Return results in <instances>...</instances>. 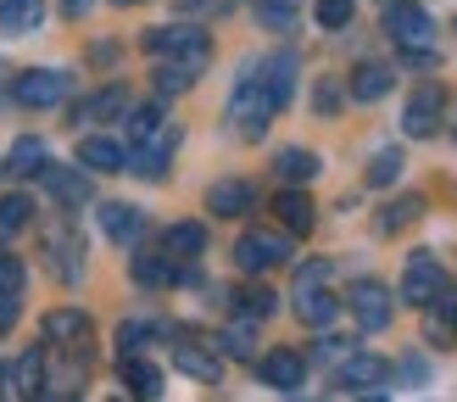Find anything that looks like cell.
Masks as SVG:
<instances>
[{
    "mask_svg": "<svg viewBox=\"0 0 457 402\" xmlns=\"http://www.w3.org/2000/svg\"><path fill=\"white\" fill-rule=\"evenodd\" d=\"M279 106H285V101L273 96V84H268V73H262V62H251L245 73H240V84H235V96H228V118H235V129L245 134V140H262Z\"/></svg>",
    "mask_w": 457,
    "mask_h": 402,
    "instance_id": "obj_1",
    "label": "cell"
},
{
    "mask_svg": "<svg viewBox=\"0 0 457 402\" xmlns=\"http://www.w3.org/2000/svg\"><path fill=\"white\" fill-rule=\"evenodd\" d=\"M385 29H391V39H396L402 56L436 62V22H429L424 6H413V0H391V12H385Z\"/></svg>",
    "mask_w": 457,
    "mask_h": 402,
    "instance_id": "obj_2",
    "label": "cell"
},
{
    "mask_svg": "<svg viewBox=\"0 0 457 402\" xmlns=\"http://www.w3.org/2000/svg\"><path fill=\"white\" fill-rule=\"evenodd\" d=\"M324 280H329V263H307L302 274H295V319L312 324V330H324L340 313V297L324 290Z\"/></svg>",
    "mask_w": 457,
    "mask_h": 402,
    "instance_id": "obj_3",
    "label": "cell"
},
{
    "mask_svg": "<svg viewBox=\"0 0 457 402\" xmlns=\"http://www.w3.org/2000/svg\"><path fill=\"white\" fill-rule=\"evenodd\" d=\"M145 51H151V56H173V62L207 67L212 39H207V29H195V22H168V29H151V34H145Z\"/></svg>",
    "mask_w": 457,
    "mask_h": 402,
    "instance_id": "obj_4",
    "label": "cell"
},
{
    "mask_svg": "<svg viewBox=\"0 0 457 402\" xmlns=\"http://www.w3.org/2000/svg\"><path fill=\"white\" fill-rule=\"evenodd\" d=\"M385 380H391V364L374 352H346L340 357V369H335V391H346V397H374L385 391Z\"/></svg>",
    "mask_w": 457,
    "mask_h": 402,
    "instance_id": "obj_5",
    "label": "cell"
},
{
    "mask_svg": "<svg viewBox=\"0 0 457 402\" xmlns=\"http://www.w3.org/2000/svg\"><path fill=\"white\" fill-rule=\"evenodd\" d=\"M235 263L245 274H268V268L290 263V235H273V230H245L235 240Z\"/></svg>",
    "mask_w": 457,
    "mask_h": 402,
    "instance_id": "obj_6",
    "label": "cell"
},
{
    "mask_svg": "<svg viewBox=\"0 0 457 402\" xmlns=\"http://www.w3.org/2000/svg\"><path fill=\"white\" fill-rule=\"evenodd\" d=\"M346 307H352V319H357V330H385L391 324V313H396V297L385 290L379 280H357L352 285V297H346Z\"/></svg>",
    "mask_w": 457,
    "mask_h": 402,
    "instance_id": "obj_7",
    "label": "cell"
},
{
    "mask_svg": "<svg viewBox=\"0 0 457 402\" xmlns=\"http://www.w3.org/2000/svg\"><path fill=\"white\" fill-rule=\"evenodd\" d=\"M441 112H446V89H441V84H419L413 96H407L402 129L413 134V140H429V134L441 129Z\"/></svg>",
    "mask_w": 457,
    "mask_h": 402,
    "instance_id": "obj_8",
    "label": "cell"
},
{
    "mask_svg": "<svg viewBox=\"0 0 457 402\" xmlns=\"http://www.w3.org/2000/svg\"><path fill=\"white\" fill-rule=\"evenodd\" d=\"M67 89H73V79L56 73V67H29V73H17V101L22 106H56V101H67Z\"/></svg>",
    "mask_w": 457,
    "mask_h": 402,
    "instance_id": "obj_9",
    "label": "cell"
},
{
    "mask_svg": "<svg viewBox=\"0 0 457 402\" xmlns=\"http://www.w3.org/2000/svg\"><path fill=\"white\" fill-rule=\"evenodd\" d=\"M446 285V268L429 257V252H413L407 257V274H402V302H413V307H424L436 290Z\"/></svg>",
    "mask_w": 457,
    "mask_h": 402,
    "instance_id": "obj_10",
    "label": "cell"
},
{
    "mask_svg": "<svg viewBox=\"0 0 457 402\" xmlns=\"http://www.w3.org/2000/svg\"><path fill=\"white\" fill-rule=\"evenodd\" d=\"M424 330H429V341H436V347H452L457 341V285L452 280L424 302Z\"/></svg>",
    "mask_w": 457,
    "mask_h": 402,
    "instance_id": "obj_11",
    "label": "cell"
},
{
    "mask_svg": "<svg viewBox=\"0 0 457 402\" xmlns=\"http://www.w3.org/2000/svg\"><path fill=\"white\" fill-rule=\"evenodd\" d=\"M45 391V357L22 352L17 364H0V397H34Z\"/></svg>",
    "mask_w": 457,
    "mask_h": 402,
    "instance_id": "obj_12",
    "label": "cell"
},
{
    "mask_svg": "<svg viewBox=\"0 0 457 402\" xmlns=\"http://www.w3.org/2000/svg\"><path fill=\"white\" fill-rule=\"evenodd\" d=\"M89 313H79V307H56V313H45V341H56V347H73V352H84L89 347Z\"/></svg>",
    "mask_w": 457,
    "mask_h": 402,
    "instance_id": "obj_13",
    "label": "cell"
},
{
    "mask_svg": "<svg viewBox=\"0 0 457 402\" xmlns=\"http://www.w3.org/2000/svg\"><path fill=\"white\" fill-rule=\"evenodd\" d=\"M257 374H262V386H273V391H285V397H295L307 386V364L295 352H268L262 364H257Z\"/></svg>",
    "mask_w": 457,
    "mask_h": 402,
    "instance_id": "obj_14",
    "label": "cell"
},
{
    "mask_svg": "<svg viewBox=\"0 0 457 402\" xmlns=\"http://www.w3.org/2000/svg\"><path fill=\"white\" fill-rule=\"evenodd\" d=\"M101 235L118 240V246H134L145 235V213L129 207V201H101Z\"/></svg>",
    "mask_w": 457,
    "mask_h": 402,
    "instance_id": "obj_15",
    "label": "cell"
},
{
    "mask_svg": "<svg viewBox=\"0 0 457 402\" xmlns=\"http://www.w3.org/2000/svg\"><path fill=\"white\" fill-rule=\"evenodd\" d=\"M173 364L185 369L190 380H201V386H218V380H223V357L207 352V347H195V341H173Z\"/></svg>",
    "mask_w": 457,
    "mask_h": 402,
    "instance_id": "obj_16",
    "label": "cell"
},
{
    "mask_svg": "<svg viewBox=\"0 0 457 402\" xmlns=\"http://www.w3.org/2000/svg\"><path fill=\"white\" fill-rule=\"evenodd\" d=\"M79 168H89V173H123L129 151L118 140H106V134H89V140L79 146Z\"/></svg>",
    "mask_w": 457,
    "mask_h": 402,
    "instance_id": "obj_17",
    "label": "cell"
},
{
    "mask_svg": "<svg viewBox=\"0 0 457 402\" xmlns=\"http://www.w3.org/2000/svg\"><path fill=\"white\" fill-rule=\"evenodd\" d=\"M168 151H173V134L162 129L156 140H145V146H129V168L140 173V179H162V173H168Z\"/></svg>",
    "mask_w": 457,
    "mask_h": 402,
    "instance_id": "obj_18",
    "label": "cell"
},
{
    "mask_svg": "<svg viewBox=\"0 0 457 402\" xmlns=\"http://www.w3.org/2000/svg\"><path fill=\"white\" fill-rule=\"evenodd\" d=\"M251 201H257V190H251L245 179H218L212 196H207V207L218 218H240V213H251Z\"/></svg>",
    "mask_w": 457,
    "mask_h": 402,
    "instance_id": "obj_19",
    "label": "cell"
},
{
    "mask_svg": "<svg viewBox=\"0 0 457 402\" xmlns=\"http://www.w3.org/2000/svg\"><path fill=\"white\" fill-rule=\"evenodd\" d=\"M45 185L67 207H89V168H45Z\"/></svg>",
    "mask_w": 457,
    "mask_h": 402,
    "instance_id": "obj_20",
    "label": "cell"
},
{
    "mask_svg": "<svg viewBox=\"0 0 457 402\" xmlns=\"http://www.w3.org/2000/svg\"><path fill=\"white\" fill-rule=\"evenodd\" d=\"M391 84H396V73L385 62H362L357 73H352V101H385V96H391Z\"/></svg>",
    "mask_w": 457,
    "mask_h": 402,
    "instance_id": "obj_21",
    "label": "cell"
},
{
    "mask_svg": "<svg viewBox=\"0 0 457 402\" xmlns=\"http://www.w3.org/2000/svg\"><path fill=\"white\" fill-rule=\"evenodd\" d=\"M273 213H279V223H285V230L290 235H312V201L302 196V190H279V196H273Z\"/></svg>",
    "mask_w": 457,
    "mask_h": 402,
    "instance_id": "obj_22",
    "label": "cell"
},
{
    "mask_svg": "<svg viewBox=\"0 0 457 402\" xmlns=\"http://www.w3.org/2000/svg\"><path fill=\"white\" fill-rule=\"evenodd\" d=\"M162 252L173 263H190V257L207 252V230H201V223H173V230L162 235Z\"/></svg>",
    "mask_w": 457,
    "mask_h": 402,
    "instance_id": "obj_23",
    "label": "cell"
},
{
    "mask_svg": "<svg viewBox=\"0 0 457 402\" xmlns=\"http://www.w3.org/2000/svg\"><path fill=\"white\" fill-rule=\"evenodd\" d=\"M17 179H39L45 168H51V151H45V140H34V134H22V140L12 146V163H6Z\"/></svg>",
    "mask_w": 457,
    "mask_h": 402,
    "instance_id": "obj_24",
    "label": "cell"
},
{
    "mask_svg": "<svg viewBox=\"0 0 457 402\" xmlns=\"http://www.w3.org/2000/svg\"><path fill=\"white\" fill-rule=\"evenodd\" d=\"M45 17V0H0V29L6 34H34Z\"/></svg>",
    "mask_w": 457,
    "mask_h": 402,
    "instance_id": "obj_25",
    "label": "cell"
},
{
    "mask_svg": "<svg viewBox=\"0 0 457 402\" xmlns=\"http://www.w3.org/2000/svg\"><path fill=\"white\" fill-rule=\"evenodd\" d=\"M123 386H129L134 397H162V369L129 352V357H123Z\"/></svg>",
    "mask_w": 457,
    "mask_h": 402,
    "instance_id": "obj_26",
    "label": "cell"
},
{
    "mask_svg": "<svg viewBox=\"0 0 457 402\" xmlns=\"http://www.w3.org/2000/svg\"><path fill=\"white\" fill-rule=\"evenodd\" d=\"M134 280L156 290V285H173V280H179V268H173L168 252H134Z\"/></svg>",
    "mask_w": 457,
    "mask_h": 402,
    "instance_id": "obj_27",
    "label": "cell"
},
{
    "mask_svg": "<svg viewBox=\"0 0 457 402\" xmlns=\"http://www.w3.org/2000/svg\"><path fill=\"white\" fill-rule=\"evenodd\" d=\"M195 73H201L195 62H173V56H156V89H162V96H185V89L195 84Z\"/></svg>",
    "mask_w": 457,
    "mask_h": 402,
    "instance_id": "obj_28",
    "label": "cell"
},
{
    "mask_svg": "<svg viewBox=\"0 0 457 402\" xmlns=\"http://www.w3.org/2000/svg\"><path fill=\"white\" fill-rule=\"evenodd\" d=\"M273 168H279L285 185H307V179L318 173V156H312V151H302V146H285L279 156H273Z\"/></svg>",
    "mask_w": 457,
    "mask_h": 402,
    "instance_id": "obj_29",
    "label": "cell"
},
{
    "mask_svg": "<svg viewBox=\"0 0 457 402\" xmlns=\"http://www.w3.org/2000/svg\"><path fill=\"white\" fill-rule=\"evenodd\" d=\"M129 118V146H145V140H156L168 123H162V106H129L123 112Z\"/></svg>",
    "mask_w": 457,
    "mask_h": 402,
    "instance_id": "obj_30",
    "label": "cell"
},
{
    "mask_svg": "<svg viewBox=\"0 0 457 402\" xmlns=\"http://www.w3.org/2000/svg\"><path fill=\"white\" fill-rule=\"evenodd\" d=\"M262 73H268V84H273V96H279V101L295 96V56H290V51L268 56V62H262Z\"/></svg>",
    "mask_w": 457,
    "mask_h": 402,
    "instance_id": "obj_31",
    "label": "cell"
},
{
    "mask_svg": "<svg viewBox=\"0 0 457 402\" xmlns=\"http://www.w3.org/2000/svg\"><path fill=\"white\" fill-rule=\"evenodd\" d=\"M424 213V196H402V201H391V207L379 213V235H396V230H407Z\"/></svg>",
    "mask_w": 457,
    "mask_h": 402,
    "instance_id": "obj_32",
    "label": "cell"
},
{
    "mask_svg": "<svg viewBox=\"0 0 457 402\" xmlns=\"http://www.w3.org/2000/svg\"><path fill=\"white\" fill-rule=\"evenodd\" d=\"M34 223V201L29 196H0V235H17Z\"/></svg>",
    "mask_w": 457,
    "mask_h": 402,
    "instance_id": "obj_33",
    "label": "cell"
},
{
    "mask_svg": "<svg viewBox=\"0 0 457 402\" xmlns=\"http://www.w3.org/2000/svg\"><path fill=\"white\" fill-rule=\"evenodd\" d=\"M51 268L62 280H79L84 274V263H79V240L73 235H51Z\"/></svg>",
    "mask_w": 457,
    "mask_h": 402,
    "instance_id": "obj_34",
    "label": "cell"
},
{
    "mask_svg": "<svg viewBox=\"0 0 457 402\" xmlns=\"http://www.w3.org/2000/svg\"><path fill=\"white\" fill-rule=\"evenodd\" d=\"M118 112H129V89H123V84H112V89H101L96 101H84V106H79V118H118Z\"/></svg>",
    "mask_w": 457,
    "mask_h": 402,
    "instance_id": "obj_35",
    "label": "cell"
},
{
    "mask_svg": "<svg viewBox=\"0 0 457 402\" xmlns=\"http://www.w3.org/2000/svg\"><path fill=\"white\" fill-rule=\"evenodd\" d=\"M218 347H223L228 357H257V330H251V319H240V324H228V330L218 335Z\"/></svg>",
    "mask_w": 457,
    "mask_h": 402,
    "instance_id": "obj_36",
    "label": "cell"
},
{
    "mask_svg": "<svg viewBox=\"0 0 457 402\" xmlns=\"http://www.w3.org/2000/svg\"><path fill=\"white\" fill-rule=\"evenodd\" d=\"M352 12H357V0H318V29H346L352 22Z\"/></svg>",
    "mask_w": 457,
    "mask_h": 402,
    "instance_id": "obj_37",
    "label": "cell"
},
{
    "mask_svg": "<svg viewBox=\"0 0 457 402\" xmlns=\"http://www.w3.org/2000/svg\"><path fill=\"white\" fill-rule=\"evenodd\" d=\"M396 173H402V151H379L369 163V185H396Z\"/></svg>",
    "mask_w": 457,
    "mask_h": 402,
    "instance_id": "obj_38",
    "label": "cell"
},
{
    "mask_svg": "<svg viewBox=\"0 0 457 402\" xmlns=\"http://www.w3.org/2000/svg\"><path fill=\"white\" fill-rule=\"evenodd\" d=\"M240 313H251V319H268V313H273V290H268V285L240 290Z\"/></svg>",
    "mask_w": 457,
    "mask_h": 402,
    "instance_id": "obj_39",
    "label": "cell"
},
{
    "mask_svg": "<svg viewBox=\"0 0 457 402\" xmlns=\"http://www.w3.org/2000/svg\"><path fill=\"white\" fill-rule=\"evenodd\" d=\"M145 335H156V330H151V324H123V330H118V352H123V357H129V352H140V347H145Z\"/></svg>",
    "mask_w": 457,
    "mask_h": 402,
    "instance_id": "obj_40",
    "label": "cell"
},
{
    "mask_svg": "<svg viewBox=\"0 0 457 402\" xmlns=\"http://www.w3.org/2000/svg\"><path fill=\"white\" fill-rule=\"evenodd\" d=\"M0 290H22V263L0 246Z\"/></svg>",
    "mask_w": 457,
    "mask_h": 402,
    "instance_id": "obj_41",
    "label": "cell"
},
{
    "mask_svg": "<svg viewBox=\"0 0 457 402\" xmlns=\"http://www.w3.org/2000/svg\"><path fill=\"white\" fill-rule=\"evenodd\" d=\"M17 313H22V302H17V290H0V335H6V330L17 324Z\"/></svg>",
    "mask_w": 457,
    "mask_h": 402,
    "instance_id": "obj_42",
    "label": "cell"
},
{
    "mask_svg": "<svg viewBox=\"0 0 457 402\" xmlns=\"http://www.w3.org/2000/svg\"><path fill=\"white\" fill-rule=\"evenodd\" d=\"M352 347L346 341H340V335H329V341H318V357H346Z\"/></svg>",
    "mask_w": 457,
    "mask_h": 402,
    "instance_id": "obj_43",
    "label": "cell"
},
{
    "mask_svg": "<svg viewBox=\"0 0 457 402\" xmlns=\"http://www.w3.org/2000/svg\"><path fill=\"white\" fill-rule=\"evenodd\" d=\"M62 12H67V17H84V12H89V0H62Z\"/></svg>",
    "mask_w": 457,
    "mask_h": 402,
    "instance_id": "obj_44",
    "label": "cell"
},
{
    "mask_svg": "<svg viewBox=\"0 0 457 402\" xmlns=\"http://www.w3.org/2000/svg\"><path fill=\"white\" fill-rule=\"evenodd\" d=\"M257 6H290V12H295V6H302V0H257Z\"/></svg>",
    "mask_w": 457,
    "mask_h": 402,
    "instance_id": "obj_45",
    "label": "cell"
},
{
    "mask_svg": "<svg viewBox=\"0 0 457 402\" xmlns=\"http://www.w3.org/2000/svg\"><path fill=\"white\" fill-rule=\"evenodd\" d=\"M112 6H140V0H112Z\"/></svg>",
    "mask_w": 457,
    "mask_h": 402,
    "instance_id": "obj_46",
    "label": "cell"
}]
</instances>
